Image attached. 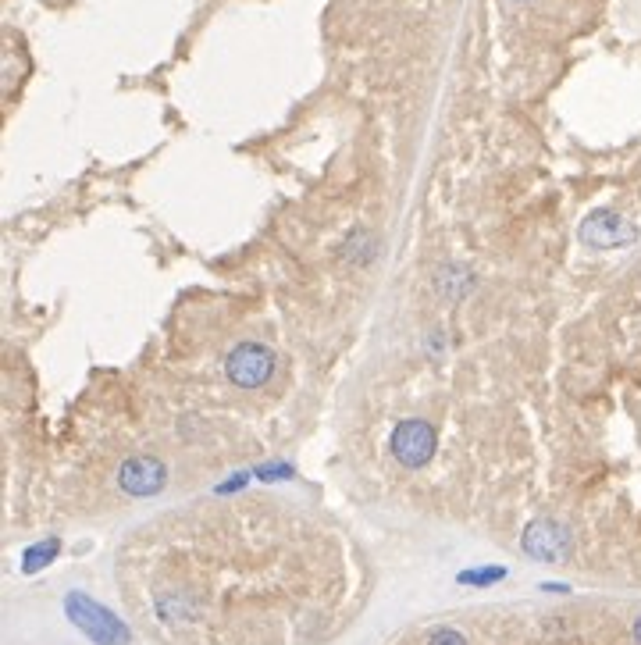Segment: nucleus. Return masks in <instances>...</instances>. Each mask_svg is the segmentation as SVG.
I'll list each match as a JSON object with an SVG mask.
<instances>
[{
    "label": "nucleus",
    "instance_id": "obj_7",
    "mask_svg": "<svg viewBox=\"0 0 641 645\" xmlns=\"http://www.w3.org/2000/svg\"><path fill=\"white\" fill-rule=\"evenodd\" d=\"M57 553H61V542H57V539H47V542H40V546H29V549H25V556H22V571L25 574L43 571L47 564H54Z\"/></svg>",
    "mask_w": 641,
    "mask_h": 645
},
{
    "label": "nucleus",
    "instance_id": "obj_1",
    "mask_svg": "<svg viewBox=\"0 0 641 645\" xmlns=\"http://www.w3.org/2000/svg\"><path fill=\"white\" fill-rule=\"evenodd\" d=\"M65 613L68 621L97 645H129L132 631L122 617H114L107 606H100L97 599H90L86 592H68L65 596Z\"/></svg>",
    "mask_w": 641,
    "mask_h": 645
},
{
    "label": "nucleus",
    "instance_id": "obj_6",
    "mask_svg": "<svg viewBox=\"0 0 641 645\" xmlns=\"http://www.w3.org/2000/svg\"><path fill=\"white\" fill-rule=\"evenodd\" d=\"M524 553L542 564H560L570 553V531L556 521H535L524 531Z\"/></svg>",
    "mask_w": 641,
    "mask_h": 645
},
{
    "label": "nucleus",
    "instance_id": "obj_9",
    "mask_svg": "<svg viewBox=\"0 0 641 645\" xmlns=\"http://www.w3.org/2000/svg\"><path fill=\"white\" fill-rule=\"evenodd\" d=\"M428 645H467V635L460 628H435L428 635Z\"/></svg>",
    "mask_w": 641,
    "mask_h": 645
},
{
    "label": "nucleus",
    "instance_id": "obj_10",
    "mask_svg": "<svg viewBox=\"0 0 641 645\" xmlns=\"http://www.w3.org/2000/svg\"><path fill=\"white\" fill-rule=\"evenodd\" d=\"M257 478H264V482H271V478H293V467H289V464H271L268 471H257Z\"/></svg>",
    "mask_w": 641,
    "mask_h": 645
},
{
    "label": "nucleus",
    "instance_id": "obj_4",
    "mask_svg": "<svg viewBox=\"0 0 641 645\" xmlns=\"http://www.w3.org/2000/svg\"><path fill=\"white\" fill-rule=\"evenodd\" d=\"M435 450H439L435 428L428 421H421V417H406L403 425H396V432H392V457L403 467H410V471L428 464L435 457Z\"/></svg>",
    "mask_w": 641,
    "mask_h": 645
},
{
    "label": "nucleus",
    "instance_id": "obj_5",
    "mask_svg": "<svg viewBox=\"0 0 641 645\" xmlns=\"http://www.w3.org/2000/svg\"><path fill=\"white\" fill-rule=\"evenodd\" d=\"M168 485V467L154 457H132L118 467V489L132 499H147Z\"/></svg>",
    "mask_w": 641,
    "mask_h": 645
},
{
    "label": "nucleus",
    "instance_id": "obj_2",
    "mask_svg": "<svg viewBox=\"0 0 641 645\" xmlns=\"http://www.w3.org/2000/svg\"><path fill=\"white\" fill-rule=\"evenodd\" d=\"M275 368H278L275 350L264 343H250V339L236 343L225 357V378L236 389H260L264 382H271Z\"/></svg>",
    "mask_w": 641,
    "mask_h": 645
},
{
    "label": "nucleus",
    "instance_id": "obj_11",
    "mask_svg": "<svg viewBox=\"0 0 641 645\" xmlns=\"http://www.w3.org/2000/svg\"><path fill=\"white\" fill-rule=\"evenodd\" d=\"M631 635H634V645H641V617H638V621H634Z\"/></svg>",
    "mask_w": 641,
    "mask_h": 645
},
{
    "label": "nucleus",
    "instance_id": "obj_3",
    "mask_svg": "<svg viewBox=\"0 0 641 645\" xmlns=\"http://www.w3.org/2000/svg\"><path fill=\"white\" fill-rule=\"evenodd\" d=\"M577 236L585 246H595V250H620V246L638 243V225H631L617 211H592L581 221Z\"/></svg>",
    "mask_w": 641,
    "mask_h": 645
},
{
    "label": "nucleus",
    "instance_id": "obj_8",
    "mask_svg": "<svg viewBox=\"0 0 641 645\" xmlns=\"http://www.w3.org/2000/svg\"><path fill=\"white\" fill-rule=\"evenodd\" d=\"M506 578V567H478V571H463L460 585H495Z\"/></svg>",
    "mask_w": 641,
    "mask_h": 645
}]
</instances>
